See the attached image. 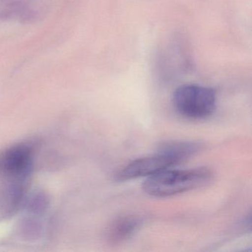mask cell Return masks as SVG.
<instances>
[{
	"instance_id": "6da1fadb",
	"label": "cell",
	"mask_w": 252,
	"mask_h": 252,
	"mask_svg": "<svg viewBox=\"0 0 252 252\" xmlns=\"http://www.w3.org/2000/svg\"><path fill=\"white\" fill-rule=\"evenodd\" d=\"M212 179V171L206 168L184 170L166 169L148 177L142 188L149 195L169 197L205 187Z\"/></svg>"
},
{
	"instance_id": "7a4b0ae2",
	"label": "cell",
	"mask_w": 252,
	"mask_h": 252,
	"mask_svg": "<svg viewBox=\"0 0 252 252\" xmlns=\"http://www.w3.org/2000/svg\"><path fill=\"white\" fill-rule=\"evenodd\" d=\"M175 110L187 119H203L213 114L216 107V94L213 89L196 85L177 88L172 96Z\"/></svg>"
},
{
	"instance_id": "3957f363",
	"label": "cell",
	"mask_w": 252,
	"mask_h": 252,
	"mask_svg": "<svg viewBox=\"0 0 252 252\" xmlns=\"http://www.w3.org/2000/svg\"><path fill=\"white\" fill-rule=\"evenodd\" d=\"M178 163L179 162L172 156L157 152L153 156L132 160L115 175V180L123 182L141 177L152 176Z\"/></svg>"
},
{
	"instance_id": "277c9868",
	"label": "cell",
	"mask_w": 252,
	"mask_h": 252,
	"mask_svg": "<svg viewBox=\"0 0 252 252\" xmlns=\"http://www.w3.org/2000/svg\"><path fill=\"white\" fill-rule=\"evenodd\" d=\"M33 150L28 144L12 146L0 153V176L3 178L29 177L32 170Z\"/></svg>"
},
{
	"instance_id": "5b68a950",
	"label": "cell",
	"mask_w": 252,
	"mask_h": 252,
	"mask_svg": "<svg viewBox=\"0 0 252 252\" xmlns=\"http://www.w3.org/2000/svg\"><path fill=\"white\" fill-rule=\"evenodd\" d=\"M143 218L135 215L118 217L107 229V240L111 244H119L132 238L142 226Z\"/></svg>"
},
{
	"instance_id": "8992f818",
	"label": "cell",
	"mask_w": 252,
	"mask_h": 252,
	"mask_svg": "<svg viewBox=\"0 0 252 252\" xmlns=\"http://www.w3.org/2000/svg\"><path fill=\"white\" fill-rule=\"evenodd\" d=\"M202 147L200 143L194 141H171L162 144L158 152L172 156L181 163L195 156Z\"/></svg>"
}]
</instances>
